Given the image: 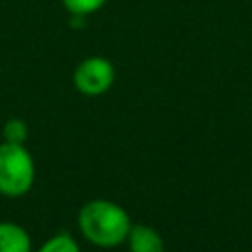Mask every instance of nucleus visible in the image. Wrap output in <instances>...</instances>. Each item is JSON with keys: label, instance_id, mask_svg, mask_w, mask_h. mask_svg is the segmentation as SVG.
Returning a JSON list of instances; mask_svg holds the SVG:
<instances>
[{"label": "nucleus", "instance_id": "1", "mask_svg": "<svg viewBox=\"0 0 252 252\" xmlns=\"http://www.w3.org/2000/svg\"><path fill=\"white\" fill-rule=\"evenodd\" d=\"M77 224L81 234L94 246L114 248L126 242L130 232V215L114 201L93 199L85 203L79 211Z\"/></svg>", "mask_w": 252, "mask_h": 252}, {"label": "nucleus", "instance_id": "2", "mask_svg": "<svg viewBox=\"0 0 252 252\" xmlns=\"http://www.w3.org/2000/svg\"><path fill=\"white\" fill-rule=\"evenodd\" d=\"M35 179V163L24 144H0V195L22 197Z\"/></svg>", "mask_w": 252, "mask_h": 252}, {"label": "nucleus", "instance_id": "3", "mask_svg": "<svg viewBox=\"0 0 252 252\" xmlns=\"http://www.w3.org/2000/svg\"><path fill=\"white\" fill-rule=\"evenodd\" d=\"M116 79L114 65L100 55H91L83 59L73 71V87L85 96L104 94Z\"/></svg>", "mask_w": 252, "mask_h": 252}, {"label": "nucleus", "instance_id": "4", "mask_svg": "<svg viewBox=\"0 0 252 252\" xmlns=\"http://www.w3.org/2000/svg\"><path fill=\"white\" fill-rule=\"evenodd\" d=\"M126 242L130 252H165L161 234L148 224H132Z\"/></svg>", "mask_w": 252, "mask_h": 252}, {"label": "nucleus", "instance_id": "5", "mask_svg": "<svg viewBox=\"0 0 252 252\" xmlns=\"http://www.w3.org/2000/svg\"><path fill=\"white\" fill-rule=\"evenodd\" d=\"M0 252H32V238L16 222L0 220Z\"/></svg>", "mask_w": 252, "mask_h": 252}, {"label": "nucleus", "instance_id": "6", "mask_svg": "<svg viewBox=\"0 0 252 252\" xmlns=\"http://www.w3.org/2000/svg\"><path fill=\"white\" fill-rule=\"evenodd\" d=\"M61 2L69 14L77 16V18H85V16L98 12L108 0H61Z\"/></svg>", "mask_w": 252, "mask_h": 252}, {"label": "nucleus", "instance_id": "7", "mask_svg": "<svg viewBox=\"0 0 252 252\" xmlns=\"http://www.w3.org/2000/svg\"><path fill=\"white\" fill-rule=\"evenodd\" d=\"M28 134H30L28 124L22 118H10L2 128L4 142H8V144H26Z\"/></svg>", "mask_w": 252, "mask_h": 252}, {"label": "nucleus", "instance_id": "8", "mask_svg": "<svg viewBox=\"0 0 252 252\" xmlns=\"http://www.w3.org/2000/svg\"><path fill=\"white\" fill-rule=\"evenodd\" d=\"M37 252H81V248L71 234H55Z\"/></svg>", "mask_w": 252, "mask_h": 252}]
</instances>
